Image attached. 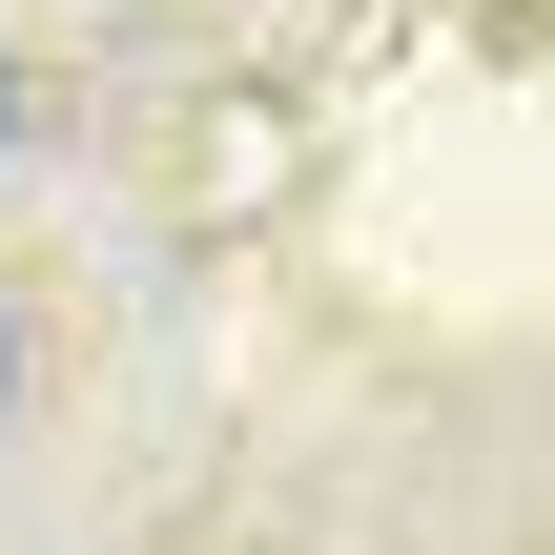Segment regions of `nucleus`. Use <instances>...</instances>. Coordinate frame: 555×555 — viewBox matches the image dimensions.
<instances>
[{"mask_svg": "<svg viewBox=\"0 0 555 555\" xmlns=\"http://www.w3.org/2000/svg\"><path fill=\"white\" fill-rule=\"evenodd\" d=\"M0 391H21V330H0Z\"/></svg>", "mask_w": 555, "mask_h": 555, "instance_id": "f257e3e1", "label": "nucleus"}, {"mask_svg": "<svg viewBox=\"0 0 555 555\" xmlns=\"http://www.w3.org/2000/svg\"><path fill=\"white\" fill-rule=\"evenodd\" d=\"M0 124H21V82H0Z\"/></svg>", "mask_w": 555, "mask_h": 555, "instance_id": "f03ea898", "label": "nucleus"}]
</instances>
